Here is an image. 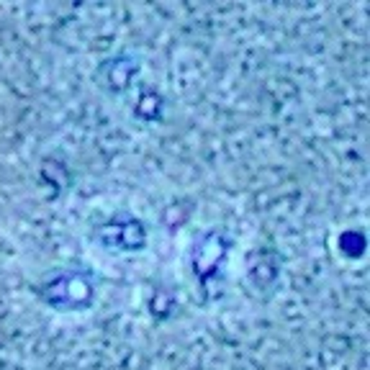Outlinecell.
I'll return each instance as SVG.
<instances>
[{
  "label": "cell",
  "mask_w": 370,
  "mask_h": 370,
  "mask_svg": "<svg viewBox=\"0 0 370 370\" xmlns=\"http://www.w3.org/2000/svg\"><path fill=\"white\" fill-rule=\"evenodd\" d=\"M44 298L57 309H83L92 301L90 278L80 275V273H67V275L54 278L52 283H46Z\"/></svg>",
  "instance_id": "cell-1"
},
{
  "label": "cell",
  "mask_w": 370,
  "mask_h": 370,
  "mask_svg": "<svg viewBox=\"0 0 370 370\" xmlns=\"http://www.w3.org/2000/svg\"><path fill=\"white\" fill-rule=\"evenodd\" d=\"M98 239L111 250H126L137 252L147 245V229L137 218H126V221H111L98 231Z\"/></svg>",
  "instance_id": "cell-2"
},
{
  "label": "cell",
  "mask_w": 370,
  "mask_h": 370,
  "mask_svg": "<svg viewBox=\"0 0 370 370\" xmlns=\"http://www.w3.org/2000/svg\"><path fill=\"white\" fill-rule=\"evenodd\" d=\"M226 255V242L221 234H206L199 245L193 247V268L201 278L211 275L218 268V263Z\"/></svg>",
  "instance_id": "cell-3"
},
{
  "label": "cell",
  "mask_w": 370,
  "mask_h": 370,
  "mask_svg": "<svg viewBox=\"0 0 370 370\" xmlns=\"http://www.w3.org/2000/svg\"><path fill=\"white\" fill-rule=\"evenodd\" d=\"M134 70H137V65H134L132 60H113L111 65H108V83H111V88L121 90V88L129 85Z\"/></svg>",
  "instance_id": "cell-4"
},
{
  "label": "cell",
  "mask_w": 370,
  "mask_h": 370,
  "mask_svg": "<svg viewBox=\"0 0 370 370\" xmlns=\"http://www.w3.org/2000/svg\"><path fill=\"white\" fill-rule=\"evenodd\" d=\"M159 108H162V100H159L157 92H144V95L139 98L137 113L142 116V119H157Z\"/></svg>",
  "instance_id": "cell-5"
},
{
  "label": "cell",
  "mask_w": 370,
  "mask_h": 370,
  "mask_svg": "<svg viewBox=\"0 0 370 370\" xmlns=\"http://www.w3.org/2000/svg\"><path fill=\"white\" fill-rule=\"evenodd\" d=\"M342 250L347 252V255H352V258H357V255H363V247H365V239L357 234V231H350V234H342Z\"/></svg>",
  "instance_id": "cell-6"
}]
</instances>
